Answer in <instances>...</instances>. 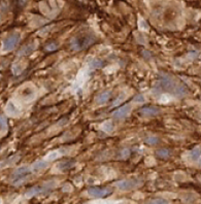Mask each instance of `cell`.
Instances as JSON below:
<instances>
[{"mask_svg": "<svg viewBox=\"0 0 201 204\" xmlns=\"http://www.w3.org/2000/svg\"><path fill=\"white\" fill-rule=\"evenodd\" d=\"M95 40H96V37L93 34L82 33L70 40V48L72 51H83L92 45Z\"/></svg>", "mask_w": 201, "mask_h": 204, "instance_id": "1", "label": "cell"}, {"mask_svg": "<svg viewBox=\"0 0 201 204\" xmlns=\"http://www.w3.org/2000/svg\"><path fill=\"white\" fill-rule=\"evenodd\" d=\"M56 186H57L56 181H47L42 186H35V187H32L25 193V197L26 198H32V197L37 195L49 194Z\"/></svg>", "mask_w": 201, "mask_h": 204, "instance_id": "2", "label": "cell"}, {"mask_svg": "<svg viewBox=\"0 0 201 204\" xmlns=\"http://www.w3.org/2000/svg\"><path fill=\"white\" fill-rule=\"evenodd\" d=\"M142 185V181L136 179V178H134V179H123V181H117L115 184V186L117 187V189L120 190V191H123V192L132 191V190H134V189L139 188Z\"/></svg>", "mask_w": 201, "mask_h": 204, "instance_id": "3", "label": "cell"}, {"mask_svg": "<svg viewBox=\"0 0 201 204\" xmlns=\"http://www.w3.org/2000/svg\"><path fill=\"white\" fill-rule=\"evenodd\" d=\"M21 39V35L19 33H13L12 35H9L8 37H6L2 43V52L3 53H8L10 51H13V48H16V47L20 43Z\"/></svg>", "mask_w": 201, "mask_h": 204, "instance_id": "4", "label": "cell"}, {"mask_svg": "<svg viewBox=\"0 0 201 204\" xmlns=\"http://www.w3.org/2000/svg\"><path fill=\"white\" fill-rule=\"evenodd\" d=\"M111 188H97L92 187L88 189V194L89 196L93 197V198H104L111 195Z\"/></svg>", "mask_w": 201, "mask_h": 204, "instance_id": "5", "label": "cell"}, {"mask_svg": "<svg viewBox=\"0 0 201 204\" xmlns=\"http://www.w3.org/2000/svg\"><path fill=\"white\" fill-rule=\"evenodd\" d=\"M131 110H132V106L130 104H126L124 106L118 108L117 110H115L112 112L111 117L114 118L115 120H123L127 118L129 115V114L131 112Z\"/></svg>", "mask_w": 201, "mask_h": 204, "instance_id": "6", "label": "cell"}, {"mask_svg": "<svg viewBox=\"0 0 201 204\" xmlns=\"http://www.w3.org/2000/svg\"><path fill=\"white\" fill-rule=\"evenodd\" d=\"M30 171H31V170H30V167H29V166H26V165H24V166H21V167H19V168H17V169L13 171V174H12V181L15 182V181H19L20 178L25 177Z\"/></svg>", "mask_w": 201, "mask_h": 204, "instance_id": "7", "label": "cell"}, {"mask_svg": "<svg viewBox=\"0 0 201 204\" xmlns=\"http://www.w3.org/2000/svg\"><path fill=\"white\" fill-rule=\"evenodd\" d=\"M140 115L143 117H156V115L161 114V110L158 106H144L139 110Z\"/></svg>", "mask_w": 201, "mask_h": 204, "instance_id": "8", "label": "cell"}, {"mask_svg": "<svg viewBox=\"0 0 201 204\" xmlns=\"http://www.w3.org/2000/svg\"><path fill=\"white\" fill-rule=\"evenodd\" d=\"M5 111L9 117H13V118H16V117H19L20 114H21V110L20 107L15 103L13 101H8V104H6V107H5Z\"/></svg>", "mask_w": 201, "mask_h": 204, "instance_id": "9", "label": "cell"}, {"mask_svg": "<svg viewBox=\"0 0 201 204\" xmlns=\"http://www.w3.org/2000/svg\"><path fill=\"white\" fill-rule=\"evenodd\" d=\"M21 97L23 99H25L26 101L33 100L35 97V89L33 87H30L29 85H27L21 90Z\"/></svg>", "mask_w": 201, "mask_h": 204, "instance_id": "10", "label": "cell"}, {"mask_svg": "<svg viewBox=\"0 0 201 204\" xmlns=\"http://www.w3.org/2000/svg\"><path fill=\"white\" fill-rule=\"evenodd\" d=\"M187 159H188L190 162H196V163L199 164L200 162V147L197 146L195 149L191 150L190 152L187 153Z\"/></svg>", "mask_w": 201, "mask_h": 204, "instance_id": "11", "label": "cell"}, {"mask_svg": "<svg viewBox=\"0 0 201 204\" xmlns=\"http://www.w3.org/2000/svg\"><path fill=\"white\" fill-rule=\"evenodd\" d=\"M76 165V162L73 160H67V161H62L56 165V169L60 171H64L67 169H71Z\"/></svg>", "mask_w": 201, "mask_h": 204, "instance_id": "12", "label": "cell"}, {"mask_svg": "<svg viewBox=\"0 0 201 204\" xmlns=\"http://www.w3.org/2000/svg\"><path fill=\"white\" fill-rule=\"evenodd\" d=\"M37 48V43L34 41V43H30L26 45V47H23L21 50L18 52V56H27V55H30L35 51V48Z\"/></svg>", "mask_w": 201, "mask_h": 204, "instance_id": "13", "label": "cell"}, {"mask_svg": "<svg viewBox=\"0 0 201 204\" xmlns=\"http://www.w3.org/2000/svg\"><path fill=\"white\" fill-rule=\"evenodd\" d=\"M49 167V163L47 161L44 160H39V161H36L31 165L30 167V170L32 172H38L42 169H45V168Z\"/></svg>", "mask_w": 201, "mask_h": 204, "instance_id": "14", "label": "cell"}, {"mask_svg": "<svg viewBox=\"0 0 201 204\" xmlns=\"http://www.w3.org/2000/svg\"><path fill=\"white\" fill-rule=\"evenodd\" d=\"M19 160H20V156H18V155H15V156H13V157H9V158H8V159L0 161V168L13 166V165L16 164Z\"/></svg>", "mask_w": 201, "mask_h": 204, "instance_id": "15", "label": "cell"}, {"mask_svg": "<svg viewBox=\"0 0 201 204\" xmlns=\"http://www.w3.org/2000/svg\"><path fill=\"white\" fill-rule=\"evenodd\" d=\"M63 152H64V150H53V152H50L47 156H45L44 161H47L48 163H50V162H52V161L57 160L59 157H61L62 155H64Z\"/></svg>", "mask_w": 201, "mask_h": 204, "instance_id": "16", "label": "cell"}, {"mask_svg": "<svg viewBox=\"0 0 201 204\" xmlns=\"http://www.w3.org/2000/svg\"><path fill=\"white\" fill-rule=\"evenodd\" d=\"M160 87L166 90H172V89H174L175 84L173 82V79H169L168 76H164L163 79H161L160 80Z\"/></svg>", "mask_w": 201, "mask_h": 204, "instance_id": "17", "label": "cell"}, {"mask_svg": "<svg viewBox=\"0 0 201 204\" xmlns=\"http://www.w3.org/2000/svg\"><path fill=\"white\" fill-rule=\"evenodd\" d=\"M111 91H105V92L98 95V96L96 97V99H95V101H96L97 104L106 103V102L109 100V98H111Z\"/></svg>", "mask_w": 201, "mask_h": 204, "instance_id": "18", "label": "cell"}, {"mask_svg": "<svg viewBox=\"0 0 201 204\" xmlns=\"http://www.w3.org/2000/svg\"><path fill=\"white\" fill-rule=\"evenodd\" d=\"M89 66L92 69H99L103 67V61L101 59H98V58H95L93 59L92 61L89 63Z\"/></svg>", "mask_w": 201, "mask_h": 204, "instance_id": "19", "label": "cell"}, {"mask_svg": "<svg viewBox=\"0 0 201 204\" xmlns=\"http://www.w3.org/2000/svg\"><path fill=\"white\" fill-rule=\"evenodd\" d=\"M24 69H25V64H23L22 62H17L13 66V74H16V75L20 74Z\"/></svg>", "mask_w": 201, "mask_h": 204, "instance_id": "20", "label": "cell"}, {"mask_svg": "<svg viewBox=\"0 0 201 204\" xmlns=\"http://www.w3.org/2000/svg\"><path fill=\"white\" fill-rule=\"evenodd\" d=\"M101 130H103L104 132L111 133L114 130V124L111 121H105L103 124L101 125Z\"/></svg>", "mask_w": 201, "mask_h": 204, "instance_id": "21", "label": "cell"}, {"mask_svg": "<svg viewBox=\"0 0 201 204\" xmlns=\"http://www.w3.org/2000/svg\"><path fill=\"white\" fill-rule=\"evenodd\" d=\"M157 156L159 158H162V159H165V158H168L169 156L171 155V150H169L167 149H161V150H158L157 152Z\"/></svg>", "mask_w": 201, "mask_h": 204, "instance_id": "22", "label": "cell"}, {"mask_svg": "<svg viewBox=\"0 0 201 204\" xmlns=\"http://www.w3.org/2000/svg\"><path fill=\"white\" fill-rule=\"evenodd\" d=\"M144 142L150 145H156L160 142V139L156 136H150V137H147V139H144Z\"/></svg>", "mask_w": 201, "mask_h": 204, "instance_id": "23", "label": "cell"}, {"mask_svg": "<svg viewBox=\"0 0 201 204\" xmlns=\"http://www.w3.org/2000/svg\"><path fill=\"white\" fill-rule=\"evenodd\" d=\"M130 153H131V150H130L129 149H124V150H122L121 152L119 153L118 159H120V160H125V159H127V158L130 156Z\"/></svg>", "mask_w": 201, "mask_h": 204, "instance_id": "24", "label": "cell"}, {"mask_svg": "<svg viewBox=\"0 0 201 204\" xmlns=\"http://www.w3.org/2000/svg\"><path fill=\"white\" fill-rule=\"evenodd\" d=\"M8 129V122L3 115H0V131H5Z\"/></svg>", "mask_w": 201, "mask_h": 204, "instance_id": "25", "label": "cell"}, {"mask_svg": "<svg viewBox=\"0 0 201 204\" xmlns=\"http://www.w3.org/2000/svg\"><path fill=\"white\" fill-rule=\"evenodd\" d=\"M147 204H169V201L163 198H157V199L151 200V201L147 202Z\"/></svg>", "mask_w": 201, "mask_h": 204, "instance_id": "26", "label": "cell"}, {"mask_svg": "<svg viewBox=\"0 0 201 204\" xmlns=\"http://www.w3.org/2000/svg\"><path fill=\"white\" fill-rule=\"evenodd\" d=\"M84 79H86V75H85L83 72H80L76 77V85H79V87H80L84 84V82H85Z\"/></svg>", "mask_w": 201, "mask_h": 204, "instance_id": "27", "label": "cell"}, {"mask_svg": "<svg viewBox=\"0 0 201 204\" xmlns=\"http://www.w3.org/2000/svg\"><path fill=\"white\" fill-rule=\"evenodd\" d=\"M133 101L136 102V103H144V102H146V98H144V96H142V95H137V96L134 97Z\"/></svg>", "mask_w": 201, "mask_h": 204, "instance_id": "28", "label": "cell"}, {"mask_svg": "<svg viewBox=\"0 0 201 204\" xmlns=\"http://www.w3.org/2000/svg\"><path fill=\"white\" fill-rule=\"evenodd\" d=\"M139 29L140 30H149V25H147V23L146 22V21H143V20H140V22H139Z\"/></svg>", "mask_w": 201, "mask_h": 204, "instance_id": "29", "label": "cell"}, {"mask_svg": "<svg viewBox=\"0 0 201 204\" xmlns=\"http://www.w3.org/2000/svg\"><path fill=\"white\" fill-rule=\"evenodd\" d=\"M125 98H126V96H125V94H123V95H121L120 97H118V99L117 100H115V102H114V106H117V105L119 104V103H122L123 101L125 100Z\"/></svg>", "mask_w": 201, "mask_h": 204, "instance_id": "30", "label": "cell"}, {"mask_svg": "<svg viewBox=\"0 0 201 204\" xmlns=\"http://www.w3.org/2000/svg\"><path fill=\"white\" fill-rule=\"evenodd\" d=\"M169 100H170V97H169L168 95H162L161 98L159 99L161 103H166V102H168Z\"/></svg>", "mask_w": 201, "mask_h": 204, "instance_id": "31", "label": "cell"}, {"mask_svg": "<svg viewBox=\"0 0 201 204\" xmlns=\"http://www.w3.org/2000/svg\"><path fill=\"white\" fill-rule=\"evenodd\" d=\"M58 47H57V44L56 43H51V44H49L45 47V48H47L48 51H53V50H56Z\"/></svg>", "mask_w": 201, "mask_h": 204, "instance_id": "32", "label": "cell"}, {"mask_svg": "<svg viewBox=\"0 0 201 204\" xmlns=\"http://www.w3.org/2000/svg\"><path fill=\"white\" fill-rule=\"evenodd\" d=\"M72 190V188H71V185H69V184H66L65 186H64V188L62 189V191L63 192H70Z\"/></svg>", "mask_w": 201, "mask_h": 204, "instance_id": "33", "label": "cell"}, {"mask_svg": "<svg viewBox=\"0 0 201 204\" xmlns=\"http://www.w3.org/2000/svg\"><path fill=\"white\" fill-rule=\"evenodd\" d=\"M0 204H2V203H1V200H0Z\"/></svg>", "mask_w": 201, "mask_h": 204, "instance_id": "34", "label": "cell"}]
</instances>
